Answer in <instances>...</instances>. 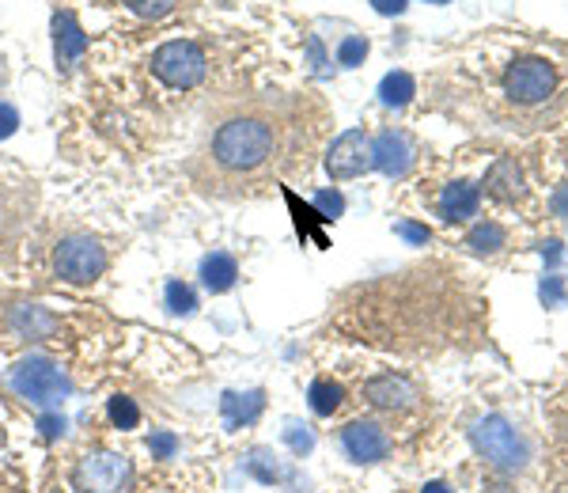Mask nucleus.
Wrapping results in <instances>:
<instances>
[{
	"mask_svg": "<svg viewBox=\"0 0 568 493\" xmlns=\"http://www.w3.org/2000/svg\"><path fill=\"white\" fill-rule=\"evenodd\" d=\"M54 270L69 285H91L95 277L107 270V247L91 236H69L57 243Z\"/></svg>",
	"mask_w": 568,
	"mask_h": 493,
	"instance_id": "5",
	"label": "nucleus"
},
{
	"mask_svg": "<svg viewBox=\"0 0 568 493\" xmlns=\"http://www.w3.org/2000/svg\"><path fill=\"white\" fill-rule=\"evenodd\" d=\"M372 164L383 171V175H391V179H398V175H406L409 167V145L402 133H379L372 141Z\"/></svg>",
	"mask_w": 568,
	"mask_h": 493,
	"instance_id": "11",
	"label": "nucleus"
},
{
	"mask_svg": "<svg viewBox=\"0 0 568 493\" xmlns=\"http://www.w3.org/2000/svg\"><path fill=\"white\" fill-rule=\"evenodd\" d=\"M470 247L481 251V255H493L504 247V228L500 224H478L474 232H470Z\"/></svg>",
	"mask_w": 568,
	"mask_h": 493,
	"instance_id": "18",
	"label": "nucleus"
},
{
	"mask_svg": "<svg viewBox=\"0 0 568 493\" xmlns=\"http://www.w3.org/2000/svg\"><path fill=\"white\" fill-rule=\"evenodd\" d=\"M557 209H568V194H561V198H557Z\"/></svg>",
	"mask_w": 568,
	"mask_h": 493,
	"instance_id": "28",
	"label": "nucleus"
},
{
	"mask_svg": "<svg viewBox=\"0 0 568 493\" xmlns=\"http://www.w3.org/2000/svg\"><path fill=\"white\" fill-rule=\"evenodd\" d=\"M341 448L356 463H379V459H387V452H391V437L375 421H353L341 433Z\"/></svg>",
	"mask_w": 568,
	"mask_h": 493,
	"instance_id": "9",
	"label": "nucleus"
},
{
	"mask_svg": "<svg viewBox=\"0 0 568 493\" xmlns=\"http://www.w3.org/2000/svg\"><path fill=\"white\" fill-rule=\"evenodd\" d=\"M307 399H311V410L319 418H330V414H338L341 402H345V387L334 384V380H315L311 391H307Z\"/></svg>",
	"mask_w": 568,
	"mask_h": 493,
	"instance_id": "16",
	"label": "nucleus"
},
{
	"mask_svg": "<svg viewBox=\"0 0 568 493\" xmlns=\"http://www.w3.org/2000/svg\"><path fill=\"white\" fill-rule=\"evenodd\" d=\"M413 92H417V84H413L409 73H391L383 76V84H379V95H383L387 107H406L409 99H413Z\"/></svg>",
	"mask_w": 568,
	"mask_h": 493,
	"instance_id": "17",
	"label": "nucleus"
},
{
	"mask_svg": "<svg viewBox=\"0 0 568 493\" xmlns=\"http://www.w3.org/2000/svg\"><path fill=\"white\" fill-rule=\"evenodd\" d=\"M16 126H19V114L8 107V103H0V141H4V137H12Z\"/></svg>",
	"mask_w": 568,
	"mask_h": 493,
	"instance_id": "24",
	"label": "nucleus"
},
{
	"mask_svg": "<svg viewBox=\"0 0 568 493\" xmlns=\"http://www.w3.org/2000/svg\"><path fill=\"white\" fill-rule=\"evenodd\" d=\"M425 493H455V490H447L444 482H428V486H425Z\"/></svg>",
	"mask_w": 568,
	"mask_h": 493,
	"instance_id": "27",
	"label": "nucleus"
},
{
	"mask_svg": "<svg viewBox=\"0 0 568 493\" xmlns=\"http://www.w3.org/2000/svg\"><path fill=\"white\" fill-rule=\"evenodd\" d=\"M372 167V141L360 133V129H349V133H341L338 141L330 145L326 152V171H330V179H356V175H364Z\"/></svg>",
	"mask_w": 568,
	"mask_h": 493,
	"instance_id": "8",
	"label": "nucleus"
},
{
	"mask_svg": "<svg viewBox=\"0 0 568 493\" xmlns=\"http://www.w3.org/2000/svg\"><path fill=\"white\" fill-rule=\"evenodd\" d=\"M205 50L190 42V38H175V42H167L160 46L156 54H152V73L160 76L163 84H171V88H194L201 84V76H205Z\"/></svg>",
	"mask_w": 568,
	"mask_h": 493,
	"instance_id": "6",
	"label": "nucleus"
},
{
	"mask_svg": "<svg viewBox=\"0 0 568 493\" xmlns=\"http://www.w3.org/2000/svg\"><path fill=\"white\" fill-rule=\"evenodd\" d=\"M152 490L144 482L137 459L91 444L61 459V493H144Z\"/></svg>",
	"mask_w": 568,
	"mask_h": 493,
	"instance_id": "2",
	"label": "nucleus"
},
{
	"mask_svg": "<svg viewBox=\"0 0 568 493\" xmlns=\"http://www.w3.org/2000/svg\"><path fill=\"white\" fill-rule=\"evenodd\" d=\"M54 31H57V61L61 65H69V61H76V57L84 54L88 38H84V31H80V23H76L72 12H61L54 19Z\"/></svg>",
	"mask_w": 568,
	"mask_h": 493,
	"instance_id": "13",
	"label": "nucleus"
},
{
	"mask_svg": "<svg viewBox=\"0 0 568 493\" xmlns=\"http://www.w3.org/2000/svg\"><path fill=\"white\" fill-rule=\"evenodd\" d=\"M110 421H114V429H137L141 425V410H137V402L118 395V399H110Z\"/></svg>",
	"mask_w": 568,
	"mask_h": 493,
	"instance_id": "19",
	"label": "nucleus"
},
{
	"mask_svg": "<svg viewBox=\"0 0 568 493\" xmlns=\"http://www.w3.org/2000/svg\"><path fill=\"white\" fill-rule=\"evenodd\" d=\"M0 217H4V213H0Z\"/></svg>",
	"mask_w": 568,
	"mask_h": 493,
	"instance_id": "30",
	"label": "nucleus"
},
{
	"mask_svg": "<svg viewBox=\"0 0 568 493\" xmlns=\"http://www.w3.org/2000/svg\"><path fill=\"white\" fill-rule=\"evenodd\" d=\"M428 4H447V0H428Z\"/></svg>",
	"mask_w": 568,
	"mask_h": 493,
	"instance_id": "29",
	"label": "nucleus"
},
{
	"mask_svg": "<svg viewBox=\"0 0 568 493\" xmlns=\"http://www.w3.org/2000/svg\"><path fill=\"white\" fill-rule=\"evenodd\" d=\"M481 205V194L474 183H451L444 190V198H440V213H444L447 220H470L474 213H478Z\"/></svg>",
	"mask_w": 568,
	"mask_h": 493,
	"instance_id": "12",
	"label": "nucleus"
},
{
	"mask_svg": "<svg viewBox=\"0 0 568 493\" xmlns=\"http://www.w3.org/2000/svg\"><path fill=\"white\" fill-rule=\"evenodd\" d=\"M398 236H406L409 243H425L428 228H421V224H406V220H402V224H398Z\"/></svg>",
	"mask_w": 568,
	"mask_h": 493,
	"instance_id": "25",
	"label": "nucleus"
},
{
	"mask_svg": "<svg viewBox=\"0 0 568 493\" xmlns=\"http://www.w3.org/2000/svg\"><path fill=\"white\" fill-rule=\"evenodd\" d=\"M364 57H368V38L353 35V38H345V42H341V50H338L341 65H349V69H353V65H360Z\"/></svg>",
	"mask_w": 568,
	"mask_h": 493,
	"instance_id": "22",
	"label": "nucleus"
},
{
	"mask_svg": "<svg viewBox=\"0 0 568 493\" xmlns=\"http://www.w3.org/2000/svg\"><path fill=\"white\" fill-rule=\"evenodd\" d=\"M364 399L379 406V410H409L417 402V387L409 384L406 376L387 372V376H375V380L364 384Z\"/></svg>",
	"mask_w": 568,
	"mask_h": 493,
	"instance_id": "10",
	"label": "nucleus"
},
{
	"mask_svg": "<svg viewBox=\"0 0 568 493\" xmlns=\"http://www.w3.org/2000/svg\"><path fill=\"white\" fill-rule=\"evenodd\" d=\"M474 444L481 448V456L493 459L504 471H515L523 459H527V448L523 440L515 437V429L504 418H485L474 425Z\"/></svg>",
	"mask_w": 568,
	"mask_h": 493,
	"instance_id": "7",
	"label": "nucleus"
},
{
	"mask_svg": "<svg viewBox=\"0 0 568 493\" xmlns=\"http://www.w3.org/2000/svg\"><path fill=\"white\" fill-rule=\"evenodd\" d=\"M504 95L512 99L515 107H538L557 95V65L538 54L515 57L504 73Z\"/></svg>",
	"mask_w": 568,
	"mask_h": 493,
	"instance_id": "3",
	"label": "nucleus"
},
{
	"mask_svg": "<svg viewBox=\"0 0 568 493\" xmlns=\"http://www.w3.org/2000/svg\"><path fill=\"white\" fill-rule=\"evenodd\" d=\"M489 194H497L504 201H515L523 194V171L515 167V160H497L489 171Z\"/></svg>",
	"mask_w": 568,
	"mask_h": 493,
	"instance_id": "15",
	"label": "nucleus"
},
{
	"mask_svg": "<svg viewBox=\"0 0 568 493\" xmlns=\"http://www.w3.org/2000/svg\"><path fill=\"white\" fill-rule=\"evenodd\" d=\"M315 205L322 209V220H334L345 209V201H341V194H319L315 198Z\"/></svg>",
	"mask_w": 568,
	"mask_h": 493,
	"instance_id": "23",
	"label": "nucleus"
},
{
	"mask_svg": "<svg viewBox=\"0 0 568 493\" xmlns=\"http://www.w3.org/2000/svg\"><path fill=\"white\" fill-rule=\"evenodd\" d=\"M12 391L19 399H31L35 406H57V402L69 395V380L54 361H42V357H27L12 368Z\"/></svg>",
	"mask_w": 568,
	"mask_h": 493,
	"instance_id": "4",
	"label": "nucleus"
},
{
	"mask_svg": "<svg viewBox=\"0 0 568 493\" xmlns=\"http://www.w3.org/2000/svg\"><path fill=\"white\" fill-rule=\"evenodd\" d=\"M284 152V126L273 110L250 107L228 114L213 133V148H209V160H213L216 175L228 179V183H243L254 179L281 160Z\"/></svg>",
	"mask_w": 568,
	"mask_h": 493,
	"instance_id": "1",
	"label": "nucleus"
},
{
	"mask_svg": "<svg viewBox=\"0 0 568 493\" xmlns=\"http://www.w3.org/2000/svg\"><path fill=\"white\" fill-rule=\"evenodd\" d=\"M125 4L144 19H163V16H171V12H175L178 0H125Z\"/></svg>",
	"mask_w": 568,
	"mask_h": 493,
	"instance_id": "21",
	"label": "nucleus"
},
{
	"mask_svg": "<svg viewBox=\"0 0 568 493\" xmlns=\"http://www.w3.org/2000/svg\"><path fill=\"white\" fill-rule=\"evenodd\" d=\"M375 12H383V16H398V12H406V0H372Z\"/></svg>",
	"mask_w": 568,
	"mask_h": 493,
	"instance_id": "26",
	"label": "nucleus"
},
{
	"mask_svg": "<svg viewBox=\"0 0 568 493\" xmlns=\"http://www.w3.org/2000/svg\"><path fill=\"white\" fill-rule=\"evenodd\" d=\"M235 277H239V266L224 251H216V255H209L201 262V281H205L209 293H228L231 285H235Z\"/></svg>",
	"mask_w": 568,
	"mask_h": 493,
	"instance_id": "14",
	"label": "nucleus"
},
{
	"mask_svg": "<svg viewBox=\"0 0 568 493\" xmlns=\"http://www.w3.org/2000/svg\"><path fill=\"white\" fill-rule=\"evenodd\" d=\"M167 308L175 311V315H190V311L197 308L194 289L182 285V281H171V285H167Z\"/></svg>",
	"mask_w": 568,
	"mask_h": 493,
	"instance_id": "20",
	"label": "nucleus"
}]
</instances>
